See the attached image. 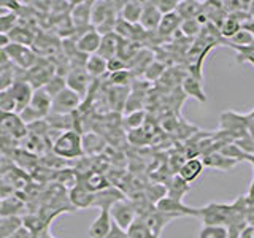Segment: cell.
<instances>
[{
  "mask_svg": "<svg viewBox=\"0 0 254 238\" xmlns=\"http://www.w3.org/2000/svg\"><path fill=\"white\" fill-rule=\"evenodd\" d=\"M10 37L5 35V34H0V51H5L6 46L10 45Z\"/></svg>",
  "mask_w": 254,
  "mask_h": 238,
  "instance_id": "47",
  "label": "cell"
},
{
  "mask_svg": "<svg viewBox=\"0 0 254 238\" xmlns=\"http://www.w3.org/2000/svg\"><path fill=\"white\" fill-rule=\"evenodd\" d=\"M141 11H143V2H138V0H130V2L123 3L119 14H121L123 21L137 26V24L140 22V18H141Z\"/></svg>",
  "mask_w": 254,
  "mask_h": 238,
  "instance_id": "22",
  "label": "cell"
},
{
  "mask_svg": "<svg viewBox=\"0 0 254 238\" xmlns=\"http://www.w3.org/2000/svg\"><path fill=\"white\" fill-rule=\"evenodd\" d=\"M123 194L119 192L118 189L113 187H107L105 190H100V192L94 194V203L92 206H99V208H111V205L123 200Z\"/></svg>",
  "mask_w": 254,
  "mask_h": 238,
  "instance_id": "23",
  "label": "cell"
},
{
  "mask_svg": "<svg viewBox=\"0 0 254 238\" xmlns=\"http://www.w3.org/2000/svg\"><path fill=\"white\" fill-rule=\"evenodd\" d=\"M164 63H161V62H151V63H148V67L145 68L146 71H145V76L146 78H149V79H157V78H161L162 76V73H164Z\"/></svg>",
  "mask_w": 254,
  "mask_h": 238,
  "instance_id": "41",
  "label": "cell"
},
{
  "mask_svg": "<svg viewBox=\"0 0 254 238\" xmlns=\"http://www.w3.org/2000/svg\"><path fill=\"white\" fill-rule=\"evenodd\" d=\"M5 54L8 60H10L16 68L19 70H30L32 67L37 63V53L32 50L30 46H24V45H16L10 43L6 46Z\"/></svg>",
  "mask_w": 254,
  "mask_h": 238,
  "instance_id": "3",
  "label": "cell"
},
{
  "mask_svg": "<svg viewBox=\"0 0 254 238\" xmlns=\"http://www.w3.org/2000/svg\"><path fill=\"white\" fill-rule=\"evenodd\" d=\"M178 0H157V2H154L156 8L159 11H161V14H169V13H175L178 8Z\"/></svg>",
  "mask_w": 254,
  "mask_h": 238,
  "instance_id": "40",
  "label": "cell"
},
{
  "mask_svg": "<svg viewBox=\"0 0 254 238\" xmlns=\"http://www.w3.org/2000/svg\"><path fill=\"white\" fill-rule=\"evenodd\" d=\"M51 105H53V97L43 89V87L34 91L29 107L34 110L40 118H45L51 113Z\"/></svg>",
  "mask_w": 254,
  "mask_h": 238,
  "instance_id": "15",
  "label": "cell"
},
{
  "mask_svg": "<svg viewBox=\"0 0 254 238\" xmlns=\"http://www.w3.org/2000/svg\"><path fill=\"white\" fill-rule=\"evenodd\" d=\"M68 197H70L71 205L79 210L89 208V206H92V203H94V194L89 192V190H87L83 184H79V182L70 189Z\"/></svg>",
  "mask_w": 254,
  "mask_h": 238,
  "instance_id": "19",
  "label": "cell"
},
{
  "mask_svg": "<svg viewBox=\"0 0 254 238\" xmlns=\"http://www.w3.org/2000/svg\"><path fill=\"white\" fill-rule=\"evenodd\" d=\"M46 238H54V237H53V235H48Z\"/></svg>",
  "mask_w": 254,
  "mask_h": 238,
  "instance_id": "50",
  "label": "cell"
},
{
  "mask_svg": "<svg viewBox=\"0 0 254 238\" xmlns=\"http://www.w3.org/2000/svg\"><path fill=\"white\" fill-rule=\"evenodd\" d=\"M115 2H94L92 5V21L94 27L100 26L102 22L108 19H118L116 18V6Z\"/></svg>",
  "mask_w": 254,
  "mask_h": 238,
  "instance_id": "17",
  "label": "cell"
},
{
  "mask_svg": "<svg viewBox=\"0 0 254 238\" xmlns=\"http://www.w3.org/2000/svg\"><path fill=\"white\" fill-rule=\"evenodd\" d=\"M162 14L157 10L154 2H143V11L140 18V27L145 32H153L157 30L159 24H161Z\"/></svg>",
  "mask_w": 254,
  "mask_h": 238,
  "instance_id": "11",
  "label": "cell"
},
{
  "mask_svg": "<svg viewBox=\"0 0 254 238\" xmlns=\"http://www.w3.org/2000/svg\"><path fill=\"white\" fill-rule=\"evenodd\" d=\"M248 13H250L251 18H254V0H251V2H250V6H248Z\"/></svg>",
  "mask_w": 254,
  "mask_h": 238,
  "instance_id": "48",
  "label": "cell"
},
{
  "mask_svg": "<svg viewBox=\"0 0 254 238\" xmlns=\"http://www.w3.org/2000/svg\"><path fill=\"white\" fill-rule=\"evenodd\" d=\"M18 26V14L8 11L6 14L0 16V34L8 35L10 32Z\"/></svg>",
  "mask_w": 254,
  "mask_h": 238,
  "instance_id": "35",
  "label": "cell"
},
{
  "mask_svg": "<svg viewBox=\"0 0 254 238\" xmlns=\"http://www.w3.org/2000/svg\"><path fill=\"white\" fill-rule=\"evenodd\" d=\"M253 38L254 37L250 34V32L240 29L232 38L227 40L226 43H227V46H251L253 45Z\"/></svg>",
  "mask_w": 254,
  "mask_h": 238,
  "instance_id": "36",
  "label": "cell"
},
{
  "mask_svg": "<svg viewBox=\"0 0 254 238\" xmlns=\"http://www.w3.org/2000/svg\"><path fill=\"white\" fill-rule=\"evenodd\" d=\"M54 154L64 159H76L84 154L83 151V137L76 130H65L56 138L54 145Z\"/></svg>",
  "mask_w": 254,
  "mask_h": 238,
  "instance_id": "1",
  "label": "cell"
},
{
  "mask_svg": "<svg viewBox=\"0 0 254 238\" xmlns=\"http://www.w3.org/2000/svg\"><path fill=\"white\" fill-rule=\"evenodd\" d=\"M110 216L118 227H121L127 232L129 227L133 224V221L137 219V208H135V205L130 200L123 198V200L111 205Z\"/></svg>",
  "mask_w": 254,
  "mask_h": 238,
  "instance_id": "4",
  "label": "cell"
},
{
  "mask_svg": "<svg viewBox=\"0 0 254 238\" xmlns=\"http://www.w3.org/2000/svg\"><path fill=\"white\" fill-rule=\"evenodd\" d=\"M10 42L11 43H16V45H24V46H32L35 42V35L32 34V32L27 29V27H22V26H16L10 34Z\"/></svg>",
  "mask_w": 254,
  "mask_h": 238,
  "instance_id": "28",
  "label": "cell"
},
{
  "mask_svg": "<svg viewBox=\"0 0 254 238\" xmlns=\"http://www.w3.org/2000/svg\"><path fill=\"white\" fill-rule=\"evenodd\" d=\"M203 169H205V165L202 162V157L194 156V157H190L189 161L183 162V165L180 167V170H178V175L186 182H189V184H190V182L195 181L198 177H200Z\"/></svg>",
  "mask_w": 254,
  "mask_h": 238,
  "instance_id": "16",
  "label": "cell"
},
{
  "mask_svg": "<svg viewBox=\"0 0 254 238\" xmlns=\"http://www.w3.org/2000/svg\"><path fill=\"white\" fill-rule=\"evenodd\" d=\"M111 224H113V221L110 216V210L100 208L99 216L92 221V224L87 229V235L89 238H105L110 232Z\"/></svg>",
  "mask_w": 254,
  "mask_h": 238,
  "instance_id": "12",
  "label": "cell"
},
{
  "mask_svg": "<svg viewBox=\"0 0 254 238\" xmlns=\"http://www.w3.org/2000/svg\"><path fill=\"white\" fill-rule=\"evenodd\" d=\"M240 29H242L240 21L235 19L234 16L227 14V18L222 21V24L219 26V34H221V37L224 38V40H230Z\"/></svg>",
  "mask_w": 254,
  "mask_h": 238,
  "instance_id": "30",
  "label": "cell"
},
{
  "mask_svg": "<svg viewBox=\"0 0 254 238\" xmlns=\"http://www.w3.org/2000/svg\"><path fill=\"white\" fill-rule=\"evenodd\" d=\"M123 70H127V62L121 58H113L107 60V71L110 73H118V71H123Z\"/></svg>",
  "mask_w": 254,
  "mask_h": 238,
  "instance_id": "42",
  "label": "cell"
},
{
  "mask_svg": "<svg viewBox=\"0 0 254 238\" xmlns=\"http://www.w3.org/2000/svg\"><path fill=\"white\" fill-rule=\"evenodd\" d=\"M202 11H203V2H195V0H183V2L178 3L177 8V13L183 21L195 19Z\"/></svg>",
  "mask_w": 254,
  "mask_h": 238,
  "instance_id": "26",
  "label": "cell"
},
{
  "mask_svg": "<svg viewBox=\"0 0 254 238\" xmlns=\"http://www.w3.org/2000/svg\"><path fill=\"white\" fill-rule=\"evenodd\" d=\"M79 103H81V97L75 91L65 87V89L53 97L51 113H54L56 116H67L70 113H73L79 107Z\"/></svg>",
  "mask_w": 254,
  "mask_h": 238,
  "instance_id": "5",
  "label": "cell"
},
{
  "mask_svg": "<svg viewBox=\"0 0 254 238\" xmlns=\"http://www.w3.org/2000/svg\"><path fill=\"white\" fill-rule=\"evenodd\" d=\"M84 70L87 71V75L91 78H99L107 73V60L100 58L99 54L87 56L86 63H84Z\"/></svg>",
  "mask_w": 254,
  "mask_h": 238,
  "instance_id": "27",
  "label": "cell"
},
{
  "mask_svg": "<svg viewBox=\"0 0 254 238\" xmlns=\"http://www.w3.org/2000/svg\"><path fill=\"white\" fill-rule=\"evenodd\" d=\"M2 68H3V67H2V65H0V70H2Z\"/></svg>",
  "mask_w": 254,
  "mask_h": 238,
  "instance_id": "51",
  "label": "cell"
},
{
  "mask_svg": "<svg viewBox=\"0 0 254 238\" xmlns=\"http://www.w3.org/2000/svg\"><path fill=\"white\" fill-rule=\"evenodd\" d=\"M181 86H183L185 94L189 95V97H194L195 100L202 102V103L206 102V95H205L203 87H202V79H197L190 75H186L185 79H183Z\"/></svg>",
  "mask_w": 254,
  "mask_h": 238,
  "instance_id": "24",
  "label": "cell"
},
{
  "mask_svg": "<svg viewBox=\"0 0 254 238\" xmlns=\"http://www.w3.org/2000/svg\"><path fill=\"white\" fill-rule=\"evenodd\" d=\"M242 29L246 30V32H250V34L254 37V18H248L246 21L242 22Z\"/></svg>",
  "mask_w": 254,
  "mask_h": 238,
  "instance_id": "46",
  "label": "cell"
},
{
  "mask_svg": "<svg viewBox=\"0 0 254 238\" xmlns=\"http://www.w3.org/2000/svg\"><path fill=\"white\" fill-rule=\"evenodd\" d=\"M154 208L167 213V214H173V216L181 218V216H198V208H192V206H188L183 202L173 200L170 197H164L161 198L156 205Z\"/></svg>",
  "mask_w": 254,
  "mask_h": 238,
  "instance_id": "7",
  "label": "cell"
},
{
  "mask_svg": "<svg viewBox=\"0 0 254 238\" xmlns=\"http://www.w3.org/2000/svg\"><path fill=\"white\" fill-rule=\"evenodd\" d=\"M67 87V84H65V79L64 78H61V76H58V75H54L51 79H50V83H48L43 89L51 95V97H54V95H58L61 91H64Z\"/></svg>",
  "mask_w": 254,
  "mask_h": 238,
  "instance_id": "37",
  "label": "cell"
},
{
  "mask_svg": "<svg viewBox=\"0 0 254 238\" xmlns=\"http://www.w3.org/2000/svg\"><path fill=\"white\" fill-rule=\"evenodd\" d=\"M100 43H102V35L94 27H89L81 37L78 38V42H76V51L84 54V56L97 54L99 48H100Z\"/></svg>",
  "mask_w": 254,
  "mask_h": 238,
  "instance_id": "9",
  "label": "cell"
},
{
  "mask_svg": "<svg viewBox=\"0 0 254 238\" xmlns=\"http://www.w3.org/2000/svg\"><path fill=\"white\" fill-rule=\"evenodd\" d=\"M198 238H227V227L224 226H203Z\"/></svg>",
  "mask_w": 254,
  "mask_h": 238,
  "instance_id": "34",
  "label": "cell"
},
{
  "mask_svg": "<svg viewBox=\"0 0 254 238\" xmlns=\"http://www.w3.org/2000/svg\"><path fill=\"white\" fill-rule=\"evenodd\" d=\"M0 111L3 115H11L16 111V102L10 89L0 92Z\"/></svg>",
  "mask_w": 254,
  "mask_h": 238,
  "instance_id": "33",
  "label": "cell"
},
{
  "mask_svg": "<svg viewBox=\"0 0 254 238\" xmlns=\"http://www.w3.org/2000/svg\"><path fill=\"white\" fill-rule=\"evenodd\" d=\"M202 162L205 167H211L214 170H221V172H229L232 170L234 167L238 164L234 159L224 157L221 153H206L202 157Z\"/></svg>",
  "mask_w": 254,
  "mask_h": 238,
  "instance_id": "20",
  "label": "cell"
},
{
  "mask_svg": "<svg viewBox=\"0 0 254 238\" xmlns=\"http://www.w3.org/2000/svg\"><path fill=\"white\" fill-rule=\"evenodd\" d=\"M10 91H11L13 99L16 102V111L21 113L24 108L29 107L35 89L32 87V84L27 81V79H16L14 84L10 87Z\"/></svg>",
  "mask_w": 254,
  "mask_h": 238,
  "instance_id": "8",
  "label": "cell"
},
{
  "mask_svg": "<svg viewBox=\"0 0 254 238\" xmlns=\"http://www.w3.org/2000/svg\"><path fill=\"white\" fill-rule=\"evenodd\" d=\"M200 30H202V26L195 19H185L181 22V27H180V32H183L185 37L200 35Z\"/></svg>",
  "mask_w": 254,
  "mask_h": 238,
  "instance_id": "39",
  "label": "cell"
},
{
  "mask_svg": "<svg viewBox=\"0 0 254 238\" xmlns=\"http://www.w3.org/2000/svg\"><path fill=\"white\" fill-rule=\"evenodd\" d=\"M245 125H246L245 118L240 115H235L232 111H227V113L221 115V129H224V132L230 133L232 137H237V135L245 137V130H246Z\"/></svg>",
  "mask_w": 254,
  "mask_h": 238,
  "instance_id": "13",
  "label": "cell"
},
{
  "mask_svg": "<svg viewBox=\"0 0 254 238\" xmlns=\"http://www.w3.org/2000/svg\"><path fill=\"white\" fill-rule=\"evenodd\" d=\"M127 238H157L151 234V230L143 224V221L137 218L133 221V224L127 230Z\"/></svg>",
  "mask_w": 254,
  "mask_h": 238,
  "instance_id": "31",
  "label": "cell"
},
{
  "mask_svg": "<svg viewBox=\"0 0 254 238\" xmlns=\"http://www.w3.org/2000/svg\"><path fill=\"white\" fill-rule=\"evenodd\" d=\"M143 122H145V111H143V110L129 113V115L126 116V121H124V124L129 127V129H132V130L140 129V127L143 125Z\"/></svg>",
  "mask_w": 254,
  "mask_h": 238,
  "instance_id": "38",
  "label": "cell"
},
{
  "mask_svg": "<svg viewBox=\"0 0 254 238\" xmlns=\"http://www.w3.org/2000/svg\"><path fill=\"white\" fill-rule=\"evenodd\" d=\"M8 13V10H6V8L2 5V3H0V16H3V14H6Z\"/></svg>",
  "mask_w": 254,
  "mask_h": 238,
  "instance_id": "49",
  "label": "cell"
},
{
  "mask_svg": "<svg viewBox=\"0 0 254 238\" xmlns=\"http://www.w3.org/2000/svg\"><path fill=\"white\" fill-rule=\"evenodd\" d=\"M119 45H121V38H119L116 34H108L102 37V43L97 54L100 58H103L105 60H110L118 56L119 51Z\"/></svg>",
  "mask_w": 254,
  "mask_h": 238,
  "instance_id": "21",
  "label": "cell"
},
{
  "mask_svg": "<svg viewBox=\"0 0 254 238\" xmlns=\"http://www.w3.org/2000/svg\"><path fill=\"white\" fill-rule=\"evenodd\" d=\"M89 79L91 76L87 75L84 67H75L68 71V75L65 78V84L68 89L75 91L79 97H83L87 91V86H89Z\"/></svg>",
  "mask_w": 254,
  "mask_h": 238,
  "instance_id": "10",
  "label": "cell"
},
{
  "mask_svg": "<svg viewBox=\"0 0 254 238\" xmlns=\"http://www.w3.org/2000/svg\"><path fill=\"white\" fill-rule=\"evenodd\" d=\"M83 186L89 190V192L92 194H97L100 192V190H105L107 187H110V184L107 182L105 177L100 173H91V175H87L84 182H83Z\"/></svg>",
  "mask_w": 254,
  "mask_h": 238,
  "instance_id": "29",
  "label": "cell"
},
{
  "mask_svg": "<svg viewBox=\"0 0 254 238\" xmlns=\"http://www.w3.org/2000/svg\"><path fill=\"white\" fill-rule=\"evenodd\" d=\"M203 226H224L232 221V203H208L198 208V216Z\"/></svg>",
  "mask_w": 254,
  "mask_h": 238,
  "instance_id": "2",
  "label": "cell"
},
{
  "mask_svg": "<svg viewBox=\"0 0 254 238\" xmlns=\"http://www.w3.org/2000/svg\"><path fill=\"white\" fill-rule=\"evenodd\" d=\"M110 79H111V83L116 84V86H126V84H129L130 71L123 70V71H118V73H111Z\"/></svg>",
  "mask_w": 254,
  "mask_h": 238,
  "instance_id": "43",
  "label": "cell"
},
{
  "mask_svg": "<svg viewBox=\"0 0 254 238\" xmlns=\"http://www.w3.org/2000/svg\"><path fill=\"white\" fill-rule=\"evenodd\" d=\"M190 189H192V186H190L189 182H186L180 175H175V177H172L169 181H167V186H165L167 195L165 197H170L173 200L183 202V198H185V195Z\"/></svg>",
  "mask_w": 254,
  "mask_h": 238,
  "instance_id": "18",
  "label": "cell"
},
{
  "mask_svg": "<svg viewBox=\"0 0 254 238\" xmlns=\"http://www.w3.org/2000/svg\"><path fill=\"white\" fill-rule=\"evenodd\" d=\"M253 45H254V38H253Z\"/></svg>",
  "mask_w": 254,
  "mask_h": 238,
  "instance_id": "52",
  "label": "cell"
},
{
  "mask_svg": "<svg viewBox=\"0 0 254 238\" xmlns=\"http://www.w3.org/2000/svg\"><path fill=\"white\" fill-rule=\"evenodd\" d=\"M92 5L94 2H78L71 8V22L75 27H89L92 21Z\"/></svg>",
  "mask_w": 254,
  "mask_h": 238,
  "instance_id": "14",
  "label": "cell"
},
{
  "mask_svg": "<svg viewBox=\"0 0 254 238\" xmlns=\"http://www.w3.org/2000/svg\"><path fill=\"white\" fill-rule=\"evenodd\" d=\"M137 218H140L143 221V224L151 230V234L157 238H161V234H162V230L165 229L167 224H170L173 219H177V216H173V214L162 213L156 208L148 210L145 213H140Z\"/></svg>",
  "mask_w": 254,
  "mask_h": 238,
  "instance_id": "6",
  "label": "cell"
},
{
  "mask_svg": "<svg viewBox=\"0 0 254 238\" xmlns=\"http://www.w3.org/2000/svg\"><path fill=\"white\" fill-rule=\"evenodd\" d=\"M105 238H127V232L126 230H123L121 227H118L115 222L111 224V229H110V232Z\"/></svg>",
  "mask_w": 254,
  "mask_h": 238,
  "instance_id": "44",
  "label": "cell"
},
{
  "mask_svg": "<svg viewBox=\"0 0 254 238\" xmlns=\"http://www.w3.org/2000/svg\"><path fill=\"white\" fill-rule=\"evenodd\" d=\"M30 235H32V234L29 232V230H27L26 227L22 226V227H19L18 230H16V232H14L10 238H30Z\"/></svg>",
  "mask_w": 254,
  "mask_h": 238,
  "instance_id": "45",
  "label": "cell"
},
{
  "mask_svg": "<svg viewBox=\"0 0 254 238\" xmlns=\"http://www.w3.org/2000/svg\"><path fill=\"white\" fill-rule=\"evenodd\" d=\"M16 70H13L11 65H5L0 70V92L10 89L16 81Z\"/></svg>",
  "mask_w": 254,
  "mask_h": 238,
  "instance_id": "32",
  "label": "cell"
},
{
  "mask_svg": "<svg viewBox=\"0 0 254 238\" xmlns=\"http://www.w3.org/2000/svg\"><path fill=\"white\" fill-rule=\"evenodd\" d=\"M181 22H183V19L178 16L177 11H175V13H169V14H164L162 19H161V24H159V27H157L159 35H164V37L173 35L175 32L180 30Z\"/></svg>",
  "mask_w": 254,
  "mask_h": 238,
  "instance_id": "25",
  "label": "cell"
}]
</instances>
